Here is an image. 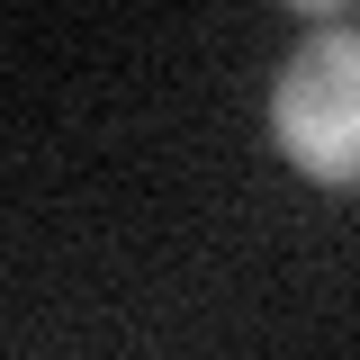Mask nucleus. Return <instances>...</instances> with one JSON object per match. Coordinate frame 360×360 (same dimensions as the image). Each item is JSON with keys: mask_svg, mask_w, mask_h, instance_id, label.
Here are the masks:
<instances>
[{"mask_svg": "<svg viewBox=\"0 0 360 360\" xmlns=\"http://www.w3.org/2000/svg\"><path fill=\"white\" fill-rule=\"evenodd\" d=\"M297 18H333V9H352V0H288Z\"/></svg>", "mask_w": 360, "mask_h": 360, "instance_id": "nucleus-2", "label": "nucleus"}, {"mask_svg": "<svg viewBox=\"0 0 360 360\" xmlns=\"http://www.w3.org/2000/svg\"><path fill=\"white\" fill-rule=\"evenodd\" d=\"M270 135L307 180L360 189V27H324V37H307L279 63Z\"/></svg>", "mask_w": 360, "mask_h": 360, "instance_id": "nucleus-1", "label": "nucleus"}]
</instances>
